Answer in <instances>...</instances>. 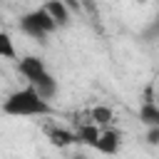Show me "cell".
Masks as SVG:
<instances>
[{"instance_id": "8fae6325", "label": "cell", "mask_w": 159, "mask_h": 159, "mask_svg": "<svg viewBox=\"0 0 159 159\" xmlns=\"http://www.w3.org/2000/svg\"><path fill=\"white\" fill-rule=\"evenodd\" d=\"M147 144L159 147V127H149L147 129Z\"/></svg>"}, {"instance_id": "4fadbf2b", "label": "cell", "mask_w": 159, "mask_h": 159, "mask_svg": "<svg viewBox=\"0 0 159 159\" xmlns=\"http://www.w3.org/2000/svg\"><path fill=\"white\" fill-rule=\"evenodd\" d=\"M65 2H67V0H65Z\"/></svg>"}, {"instance_id": "8992f818", "label": "cell", "mask_w": 159, "mask_h": 159, "mask_svg": "<svg viewBox=\"0 0 159 159\" xmlns=\"http://www.w3.org/2000/svg\"><path fill=\"white\" fill-rule=\"evenodd\" d=\"M99 127L94 124V122H84V124H80V129L75 132V137H77V144H84V147H97V139H99Z\"/></svg>"}, {"instance_id": "30bf717a", "label": "cell", "mask_w": 159, "mask_h": 159, "mask_svg": "<svg viewBox=\"0 0 159 159\" xmlns=\"http://www.w3.org/2000/svg\"><path fill=\"white\" fill-rule=\"evenodd\" d=\"M0 60H17V50H15V40L0 30Z\"/></svg>"}, {"instance_id": "ba28073f", "label": "cell", "mask_w": 159, "mask_h": 159, "mask_svg": "<svg viewBox=\"0 0 159 159\" xmlns=\"http://www.w3.org/2000/svg\"><path fill=\"white\" fill-rule=\"evenodd\" d=\"M139 122L149 129V127H159V104L154 102H144L139 107Z\"/></svg>"}, {"instance_id": "9c48e42d", "label": "cell", "mask_w": 159, "mask_h": 159, "mask_svg": "<svg viewBox=\"0 0 159 159\" xmlns=\"http://www.w3.org/2000/svg\"><path fill=\"white\" fill-rule=\"evenodd\" d=\"M112 119H114V112H112L109 107H104V104H97V107L89 112V122H94L99 129H102V127L107 129V127L112 124Z\"/></svg>"}, {"instance_id": "7a4b0ae2", "label": "cell", "mask_w": 159, "mask_h": 159, "mask_svg": "<svg viewBox=\"0 0 159 159\" xmlns=\"http://www.w3.org/2000/svg\"><path fill=\"white\" fill-rule=\"evenodd\" d=\"M17 72L27 80V84L42 97V99H52L57 94V80L52 77V72L47 70L45 60L37 55H25L17 60Z\"/></svg>"}, {"instance_id": "52a82bcc", "label": "cell", "mask_w": 159, "mask_h": 159, "mask_svg": "<svg viewBox=\"0 0 159 159\" xmlns=\"http://www.w3.org/2000/svg\"><path fill=\"white\" fill-rule=\"evenodd\" d=\"M47 139H50L55 147H60V149H65V147H70V144H77L75 132H70V129H65V127H52V129H47Z\"/></svg>"}, {"instance_id": "7c38bea8", "label": "cell", "mask_w": 159, "mask_h": 159, "mask_svg": "<svg viewBox=\"0 0 159 159\" xmlns=\"http://www.w3.org/2000/svg\"><path fill=\"white\" fill-rule=\"evenodd\" d=\"M67 159H89V157H87L84 152H75V154H70Z\"/></svg>"}, {"instance_id": "3957f363", "label": "cell", "mask_w": 159, "mask_h": 159, "mask_svg": "<svg viewBox=\"0 0 159 159\" xmlns=\"http://www.w3.org/2000/svg\"><path fill=\"white\" fill-rule=\"evenodd\" d=\"M20 30H22L25 35H30L32 40L45 42V40L57 30V25H55V20L45 12V7H35V10H30V12H25V15L20 17Z\"/></svg>"}, {"instance_id": "6da1fadb", "label": "cell", "mask_w": 159, "mask_h": 159, "mask_svg": "<svg viewBox=\"0 0 159 159\" xmlns=\"http://www.w3.org/2000/svg\"><path fill=\"white\" fill-rule=\"evenodd\" d=\"M0 109H2L7 117H17V119H25V117H47V114H52V104H50L47 99H42L30 84L22 87V89L10 92V94L2 99Z\"/></svg>"}, {"instance_id": "5b68a950", "label": "cell", "mask_w": 159, "mask_h": 159, "mask_svg": "<svg viewBox=\"0 0 159 159\" xmlns=\"http://www.w3.org/2000/svg\"><path fill=\"white\" fill-rule=\"evenodd\" d=\"M42 7H45V12L55 20V25H57V27H67V25H70L72 12H70V5H67L65 0H47Z\"/></svg>"}, {"instance_id": "277c9868", "label": "cell", "mask_w": 159, "mask_h": 159, "mask_svg": "<svg viewBox=\"0 0 159 159\" xmlns=\"http://www.w3.org/2000/svg\"><path fill=\"white\" fill-rule=\"evenodd\" d=\"M94 149H97L99 154H104V157H114V154H119V149H122V132H117V129H112V127L102 129Z\"/></svg>"}]
</instances>
